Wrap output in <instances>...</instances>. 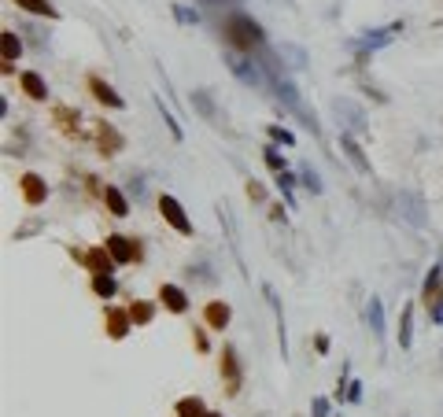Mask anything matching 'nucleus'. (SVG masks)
Wrapping results in <instances>:
<instances>
[{"instance_id":"nucleus-6","label":"nucleus","mask_w":443,"mask_h":417,"mask_svg":"<svg viewBox=\"0 0 443 417\" xmlns=\"http://www.w3.org/2000/svg\"><path fill=\"white\" fill-rule=\"evenodd\" d=\"M332 111L344 119L347 134H362V129L369 126V122H366V111H362V107L354 104V100H347V96H337V100H332Z\"/></svg>"},{"instance_id":"nucleus-45","label":"nucleus","mask_w":443,"mask_h":417,"mask_svg":"<svg viewBox=\"0 0 443 417\" xmlns=\"http://www.w3.org/2000/svg\"><path fill=\"white\" fill-rule=\"evenodd\" d=\"M207 417H222V413H207Z\"/></svg>"},{"instance_id":"nucleus-39","label":"nucleus","mask_w":443,"mask_h":417,"mask_svg":"<svg viewBox=\"0 0 443 417\" xmlns=\"http://www.w3.org/2000/svg\"><path fill=\"white\" fill-rule=\"evenodd\" d=\"M174 15H177V23H196V11H189V8H174Z\"/></svg>"},{"instance_id":"nucleus-12","label":"nucleus","mask_w":443,"mask_h":417,"mask_svg":"<svg viewBox=\"0 0 443 417\" xmlns=\"http://www.w3.org/2000/svg\"><path fill=\"white\" fill-rule=\"evenodd\" d=\"M439 299H443V262H436L425 277V284H421V303L425 306H436Z\"/></svg>"},{"instance_id":"nucleus-4","label":"nucleus","mask_w":443,"mask_h":417,"mask_svg":"<svg viewBox=\"0 0 443 417\" xmlns=\"http://www.w3.org/2000/svg\"><path fill=\"white\" fill-rule=\"evenodd\" d=\"M222 59H226V67L237 74V81H244V85H262V81H266L262 71H259V63L248 59V52H233V49H229Z\"/></svg>"},{"instance_id":"nucleus-3","label":"nucleus","mask_w":443,"mask_h":417,"mask_svg":"<svg viewBox=\"0 0 443 417\" xmlns=\"http://www.w3.org/2000/svg\"><path fill=\"white\" fill-rule=\"evenodd\" d=\"M159 214H163V222H166L170 229H177L181 236H192V218L185 214L181 204H177V196H170V192L159 196Z\"/></svg>"},{"instance_id":"nucleus-24","label":"nucleus","mask_w":443,"mask_h":417,"mask_svg":"<svg viewBox=\"0 0 443 417\" xmlns=\"http://www.w3.org/2000/svg\"><path fill=\"white\" fill-rule=\"evenodd\" d=\"M277 56H284V63H288L292 71H303V67H307V52H303L299 45H292V41H281Z\"/></svg>"},{"instance_id":"nucleus-11","label":"nucleus","mask_w":443,"mask_h":417,"mask_svg":"<svg viewBox=\"0 0 443 417\" xmlns=\"http://www.w3.org/2000/svg\"><path fill=\"white\" fill-rule=\"evenodd\" d=\"M19 189H22V200H26L30 207L44 204V196H49V185H44L41 174H22V178H19Z\"/></svg>"},{"instance_id":"nucleus-26","label":"nucleus","mask_w":443,"mask_h":417,"mask_svg":"<svg viewBox=\"0 0 443 417\" xmlns=\"http://www.w3.org/2000/svg\"><path fill=\"white\" fill-rule=\"evenodd\" d=\"M414 343V306H403V318H399V347L410 351Z\"/></svg>"},{"instance_id":"nucleus-22","label":"nucleus","mask_w":443,"mask_h":417,"mask_svg":"<svg viewBox=\"0 0 443 417\" xmlns=\"http://www.w3.org/2000/svg\"><path fill=\"white\" fill-rule=\"evenodd\" d=\"M19 81H22V89H26L30 100H49V85H44V78H41L37 71H26Z\"/></svg>"},{"instance_id":"nucleus-9","label":"nucleus","mask_w":443,"mask_h":417,"mask_svg":"<svg viewBox=\"0 0 443 417\" xmlns=\"http://www.w3.org/2000/svg\"><path fill=\"white\" fill-rule=\"evenodd\" d=\"M74 255H78V258H81V262H85V266L93 270V273H111V270L119 266L115 255L107 251V244H104V248H89V251H74Z\"/></svg>"},{"instance_id":"nucleus-16","label":"nucleus","mask_w":443,"mask_h":417,"mask_svg":"<svg viewBox=\"0 0 443 417\" xmlns=\"http://www.w3.org/2000/svg\"><path fill=\"white\" fill-rule=\"evenodd\" d=\"M0 52H4V74H11V71H15V59H19V52H22V41L15 37V30L0 34Z\"/></svg>"},{"instance_id":"nucleus-30","label":"nucleus","mask_w":443,"mask_h":417,"mask_svg":"<svg viewBox=\"0 0 443 417\" xmlns=\"http://www.w3.org/2000/svg\"><path fill=\"white\" fill-rule=\"evenodd\" d=\"M93 292H96L100 299H111V296L119 292V284H115V277H111V273H96V277H93Z\"/></svg>"},{"instance_id":"nucleus-7","label":"nucleus","mask_w":443,"mask_h":417,"mask_svg":"<svg viewBox=\"0 0 443 417\" xmlns=\"http://www.w3.org/2000/svg\"><path fill=\"white\" fill-rule=\"evenodd\" d=\"M89 93H93L96 104H104L107 111H122V107H126V100H122L115 89H111V85H107L100 74H89Z\"/></svg>"},{"instance_id":"nucleus-5","label":"nucleus","mask_w":443,"mask_h":417,"mask_svg":"<svg viewBox=\"0 0 443 417\" xmlns=\"http://www.w3.org/2000/svg\"><path fill=\"white\" fill-rule=\"evenodd\" d=\"M395 211L403 214L414 229H425L429 226V211H425V204H421L417 192H399L395 196Z\"/></svg>"},{"instance_id":"nucleus-15","label":"nucleus","mask_w":443,"mask_h":417,"mask_svg":"<svg viewBox=\"0 0 443 417\" xmlns=\"http://www.w3.org/2000/svg\"><path fill=\"white\" fill-rule=\"evenodd\" d=\"M159 299H163V306L170 314H185L189 311V296H185V288H177V284H163Z\"/></svg>"},{"instance_id":"nucleus-38","label":"nucleus","mask_w":443,"mask_h":417,"mask_svg":"<svg viewBox=\"0 0 443 417\" xmlns=\"http://www.w3.org/2000/svg\"><path fill=\"white\" fill-rule=\"evenodd\" d=\"M310 410H314L310 417H329V399H325V395H318V399H314V406H310Z\"/></svg>"},{"instance_id":"nucleus-25","label":"nucleus","mask_w":443,"mask_h":417,"mask_svg":"<svg viewBox=\"0 0 443 417\" xmlns=\"http://www.w3.org/2000/svg\"><path fill=\"white\" fill-rule=\"evenodd\" d=\"M15 8L30 11V15H41V19H59V11H56L52 0H15Z\"/></svg>"},{"instance_id":"nucleus-31","label":"nucleus","mask_w":443,"mask_h":417,"mask_svg":"<svg viewBox=\"0 0 443 417\" xmlns=\"http://www.w3.org/2000/svg\"><path fill=\"white\" fill-rule=\"evenodd\" d=\"M277 189H281V196H284V207H296V178H292V174H288V170H281L277 174Z\"/></svg>"},{"instance_id":"nucleus-28","label":"nucleus","mask_w":443,"mask_h":417,"mask_svg":"<svg viewBox=\"0 0 443 417\" xmlns=\"http://www.w3.org/2000/svg\"><path fill=\"white\" fill-rule=\"evenodd\" d=\"M155 107H159V115H163V122H166V129H170V137H174L177 144H181V141H185V129L177 126V119L170 115V107L163 104V96H155Z\"/></svg>"},{"instance_id":"nucleus-33","label":"nucleus","mask_w":443,"mask_h":417,"mask_svg":"<svg viewBox=\"0 0 443 417\" xmlns=\"http://www.w3.org/2000/svg\"><path fill=\"white\" fill-rule=\"evenodd\" d=\"M177 417H207V406H204V399H181L177 403Z\"/></svg>"},{"instance_id":"nucleus-14","label":"nucleus","mask_w":443,"mask_h":417,"mask_svg":"<svg viewBox=\"0 0 443 417\" xmlns=\"http://www.w3.org/2000/svg\"><path fill=\"white\" fill-rule=\"evenodd\" d=\"M96 141H100V151H104V156H119V151H122V134H119V129L115 126H111V122H100L96 126Z\"/></svg>"},{"instance_id":"nucleus-27","label":"nucleus","mask_w":443,"mask_h":417,"mask_svg":"<svg viewBox=\"0 0 443 417\" xmlns=\"http://www.w3.org/2000/svg\"><path fill=\"white\" fill-rule=\"evenodd\" d=\"M192 107H196V111L204 115V119H211V122L218 119V107H214V100H211L207 89H196V93H192Z\"/></svg>"},{"instance_id":"nucleus-21","label":"nucleus","mask_w":443,"mask_h":417,"mask_svg":"<svg viewBox=\"0 0 443 417\" xmlns=\"http://www.w3.org/2000/svg\"><path fill=\"white\" fill-rule=\"evenodd\" d=\"M270 85H274V93H277V100H284L292 111H303V104H299V89L288 78H270Z\"/></svg>"},{"instance_id":"nucleus-23","label":"nucleus","mask_w":443,"mask_h":417,"mask_svg":"<svg viewBox=\"0 0 443 417\" xmlns=\"http://www.w3.org/2000/svg\"><path fill=\"white\" fill-rule=\"evenodd\" d=\"M104 204H107V211L115 214V218H126L129 214V200L115 189V185H104Z\"/></svg>"},{"instance_id":"nucleus-18","label":"nucleus","mask_w":443,"mask_h":417,"mask_svg":"<svg viewBox=\"0 0 443 417\" xmlns=\"http://www.w3.org/2000/svg\"><path fill=\"white\" fill-rule=\"evenodd\" d=\"M262 292H266V299H270V306H274V318H277V340H281V358H288V333H284V311H281V299H277V292L270 288V284H262Z\"/></svg>"},{"instance_id":"nucleus-42","label":"nucleus","mask_w":443,"mask_h":417,"mask_svg":"<svg viewBox=\"0 0 443 417\" xmlns=\"http://www.w3.org/2000/svg\"><path fill=\"white\" fill-rule=\"evenodd\" d=\"M129 189L133 196H144V178H129Z\"/></svg>"},{"instance_id":"nucleus-43","label":"nucleus","mask_w":443,"mask_h":417,"mask_svg":"<svg viewBox=\"0 0 443 417\" xmlns=\"http://www.w3.org/2000/svg\"><path fill=\"white\" fill-rule=\"evenodd\" d=\"M314 351H318V355H325V351H329V336H314Z\"/></svg>"},{"instance_id":"nucleus-13","label":"nucleus","mask_w":443,"mask_h":417,"mask_svg":"<svg viewBox=\"0 0 443 417\" xmlns=\"http://www.w3.org/2000/svg\"><path fill=\"white\" fill-rule=\"evenodd\" d=\"M340 148H344V156L351 159V166H354V170H359V174H369V159H366L362 144L354 141V134H347V129H344V134H340Z\"/></svg>"},{"instance_id":"nucleus-8","label":"nucleus","mask_w":443,"mask_h":417,"mask_svg":"<svg viewBox=\"0 0 443 417\" xmlns=\"http://www.w3.org/2000/svg\"><path fill=\"white\" fill-rule=\"evenodd\" d=\"M222 377H226V391L237 395L240 384H244V373H240V358L233 347H222Z\"/></svg>"},{"instance_id":"nucleus-36","label":"nucleus","mask_w":443,"mask_h":417,"mask_svg":"<svg viewBox=\"0 0 443 417\" xmlns=\"http://www.w3.org/2000/svg\"><path fill=\"white\" fill-rule=\"evenodd\" d=\"M270 141H274V144H284V148H292V144H296V137L288 134L284 126H270Z\"/></svg>"},{"instance_id":"nucleus-17","label":"nucleus","mask_w":443,"mask_h":417,"mask_svg":"<svg viewBox=\"0 0 443 417\" xmlns=\"http://www.w3.org/2000/svg\"><path fill=\"white\" fill-rule=\"evenodd\" d=\"M229 318H233V311H229V303H222V299H211V303L204 306V321H207L211 328H226Z\"/></svg>"},{"instance_id":"nucleus-41","label":"nucleus","mask_w":443,"mask_h":417,"mask_svg":"<svg viewBox=\"0 0 443 417\" xmlns=\"http://www.w3.org/2000/svg\"><path fill=\"white\" fill-rule=\"evenodd\" d=\"M248 196H252V200H266V189L259 181H248Z\"/></svg>"},{"instance_id":"nucleus-35","label":"nucleus","mask_w":443,"mask_h":417,"mask_svg":"<svg viewBox=\"0 0 443 417\" xmlns=\"http://www.w3.org/2000/svg\"><path fill=\"white\" fill-rule=\"evenodd\" d=\"M262 159H266V166H270L274 174H281V170H284V156L277 151V144H266V148H262Z\"/></svg>"},{"instance_id":"nucleus-40","label":"nucleus","mask_w":443,"mask_h":417,"mask_svg":"<svg viewBox=\"0 0 443 417\" xmlns=\"http://www.w3.org/2000/svg\"><path fill=\"white\" fill-rule=\"evenodd\" d=\"M192 336H196V347H199V351H211V343H207V333H204L199 325L192 328Z\"/></svg>"},{"instance_id":"nucleus-29","label":"nucleus","mask_w":443,"mask_h":417,"mask_svg":"<svg viewBox=\"0 0 443 417\" xmlns=\"http://www.w3.org/2000/svg\"><path fill=\"white\" fill-rule=\"evenodd\" d=\"M129 318H133V325H151V318H155V306L148 303V299H137L129 306Z\"/></svg>"},{"instance_id":"nucleus-1","label":"nucleus","mask_w":443,"mask_h":417,"mask_svg":"<svg viewBox=\"0 0 443 417\" xmlns=\"http://www.w3.org/2000/svg\"><path fill=\"white\" fill-rule=\"evenodd\" d=\"M222 34H226V45H229L233 52H262V45H266L262 26L255 23L252 15H244V11L229 15L226 26H222Z\"/></svg>"},{"instance_id":"nucleus-34","label":"nucleus","mask_w":443,"mask_h":417,"mask_svg":"<svg viewBox=\"0 0 443 417\" xmlns=\"http://www.w3.org/2000/svg\"><path fill=\"white\" fill-rule=\"evenodd\" d=\"M299 185L310 189V196H322V178L310 166H299Z\"/></svg>"},{"instance_id":"nucleus-10","label":"nucleus","mask_w":443,"mask_h":417,"mask_svg":"<svg viewBox=\"0 0 443 417\" xmlns=\"http://www.w3.org/2000/svg\"><path fill=\"white\" fill-rule=\"evenodd\" d=\"M107 251L115 255L119 266H126V262H133V258H141V244H133V240L122 236V233H111L107 236Z\"/></svg>"},{"instance_id":"nucleus-32","label":"nucleus","mask_w":443,"mask_h":417,"mask_svg":"<svg viewBox=\"0 0 443 417\" xmlns=\"http://www.w3.org/2000/svg\"><path fill=\"white\" fill-rule=\"evenodd\" d=\"M56 119H59V126L66 129V134H81V115L78 111H71V107H56Z\"/></svg>"},{"instance_id":"nucleus-20","label":"nucleus","mask_w":443,"mask_h":417,"mask_svg":"<svg viewBox=\"0 0 443 417\" xmlns=\"http://www.w3.org/2000/svg\"><path fill=\"white\" fill-rule=\"evenodd\" d=\"M129 325H133L129 311H115V306L107 311V336H111V340H122V336L129 333Z\"/></svg>"},{"instance_id":"nucleus-2","label":"nucleus","mask_w":443,"mask_h":417,"mask_svg":"<svg viewBox=\"0 0 443 417\" xmlns=\"http://www.w3.org/2000/svg\"><path fill=\"white\" fill-rule=\"evenodd\" d=\"M403 34V23H388V26H377V30H366L359 41H351V52H359V59H366L369 52L392 45V41Z\"/></svg>"},{"instance_id":"nucleus-44","label":"nucleus","mask_w":443,"mask_h":417,"mask_svg":"<svg viewBox=\"0 0 443 417\" xmlns=\"http://www.w3.org/2000/svg\"><path fill=\"white\" fill-rule=\"evenodd\" d=\"M432 321H436V325H443V299L432 306Z\"/></svg>"},{"instance_id":"nucleus-37","label":"nucleus","mask_w":443,"mask_h":417,"mask_svg":"<svg viewBox=\"0 0 443 417\" xmlns=\"http://www.w3.org/2000/svg\"><path fill=\"white\" fill-rule=\"evenodd\" d=\"M347 403H362V381H351L347 384Z\"/></svg>"},{"instance_id":"nucleus-19","label":"nucleus","mask_w":443,"mask_h":417,"mask_svg":"<svg viewBox=\"0 0 443 417\" xmlns=\"http://www.w3.org/2000/svg\"><path fill=\"white\" fill-rule=\"evenodd\" d=\"M366 325L377 340H384V306L377 296H369V303H366Z\"/></svg>"}]
</instances>
